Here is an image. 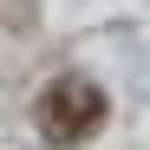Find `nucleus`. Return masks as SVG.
<instances>
[{
    "label": "nucleus",
    "instance_id": "obj_1",
    "mask_svg": "<svg viewBox=\"0 0 150 150\" xmlns=\"http://www.w3.org/2000/svg\"><path fill=\"white\" fill-rule=\"evenodd\" d=\"M33 111H39V131L52 144H85L98 124H105V91L91 79H52Z\"/></svg>",
    "mask_w": 150,
    "mask_h": 150
}]
</instances>
